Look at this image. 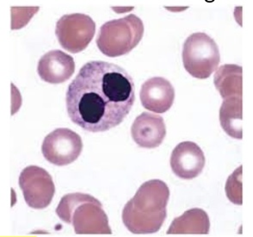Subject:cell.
Here are the masks:
<instances>
[{
  "label": "cell",
  "mask_w": 253,
  "mask_h": 237,
  "mask_svg": "<svg viewBox=\"0 0 253 237\" xmlns=\"http://www.w3.org/2000/svg\"><path fill=\"white\" fill-rule=\"evenodd\" d=\"M134 99V84L128 73L102 60L84 65L66 95L71 120L92 133L110 131L122 124Z\"/></svg>",
  "instance_id": "cell-1"
},
{
  "label": "cell",
  "mask_w": 253,
  "mask_h": 237,
  "mask_svg": "<svg viewBox=\"0 0 253 237\" xmlns=\"http://www.w3.org/2000/svg\"><path fill=\"white\" fill-rule=\"evenodd\" d=\"M170 190L164 181L152 180L140 186L123 211V222L133 234H153L167 218Z\"/></svg>",
  "instance_id": "cell-2"
},
{
  "label": "cell",
  "mask_w": 253,
  "mask_h": 237,
  "mask_svg": "<svg viewBox=\"0 0 253 237\" xmlns=\"http://www.w3.org/2000/svg\"><path fill=\"white\" fill-rule=\"evenodd\" d=\"M56 214L60 220L73 224L76 234H112L100 201L89 194L65 195L57 207Z\"/></svg>",
  "instance_id": "cell-3"
},
{
  "label": "cell",
  "mask_w": 253,
  "mask_h": 237,
  "mask_svg": "<svg viewBox=\"0 0 253 237\" xmlns=\"http://www.w3.org/2000/svg\"><path fill=\"white\" fill-rule=\"evenodd\" d=\"M144 24L136 15H128L103 24L97 36L99 50L108 57H119L129 53L140 44Z\"/></svg>",
  "instance_id": "cell-4"
},
{
  "label": "cell",
  "mask_w": 253,
  "mask_h": 237,
  "mask_svg": "<svg viewBox=\"0 0 253 237\" xmlns=\"http://www.w3.org/2000/svg\"><path fill=\"white\" fill-rule=\"evenodd\" d=\"M220 60L218 45L207 34H192L183 44V66L193 77L200 80L210 78L216 70Z\"/></svg>",
  "instance_id": "cell-5"
},
{
  "label": "cell",
  "mask_w": 253,
  "mask_h": 237,
  "mask_svg": "<svg viewBox=\"0 0 253 237\" xmlns=\"http://www.w3.org/2000/svg\"><path fill=\"white\" fill-rule=\"evenodd\" d=\"M96 31V24L85 14L65 15L57 22V38L61 47L73 53L84 50Z\"/></svg>",
  "instance_id": "cell-6"
},
{
  "label": "cell",
  "mask_w": 253,
  "mask_h": 237,
  "mask_svg": "<svg viewBox=\"0 0 253 237\" xmlns=\"http://www.w3.org/2000/svg\"><path fill=\"white\" fill-rule=\"evenodd\" d=\"M83 149L81 137L74 131L66 128L56 129L45 137L42 151L50 163L63 167L79 158Z\"/></svg>",
  "instance_id": "cell-7"
},
{
  "label": "cell",
  "mask_w": 253,
  "mask_h": 237,
  "mask_svg": "<svg viewBox=\"0 0 253 237\" xmlns=\"http://www.w3.org/2000/svg\"><path fill=\"white\" fill-rule=\"evenodd\" d=\"M19 187L27 204L37 210L47 207L55 193V187L50 174L37 166H30L22 171Z\"/></svg>",
  "instance_id": "cell-8"
},
{
  "label": "cell",
  "mask_w": 253,
  "mask_h": 237,
  "mask_svg": "<svg viewBox=\"0 0 253 237\" xmlns=\"http://www.w3.org/2000/svg\"><path fill=\"white\" fill-rule=\"evenodd\" d=\"M205 156L201 147L193 142H183L174 148L170 156V167L177 177L192 180L203 172Z\"/></svg>",
  "instance_id": "cell-9"
},
{
  "label": "cell",
  "mask_w": 253,
  "mask_h": 237,
  "mask_svg": "<svg viewBox=\"0 0 253 237\" xmlns=\"http://www.w3.org/2000/svg\"><path fill=\"white\" fill-rule=\"evenodd\" d=\"M140 101L144 108L165 113L170 110L175 98V90L170 81L162 77L151 78L141 87Z\"/></svg>",
  "instance_id": "cell-10"
},
{
  "label": "cell",
  "mask_w": 253,
  "mask_h": 237,
  "mask_svg": "<svg viewBox=\"0 0 253 237\" xmlns=\"http://www.w3.org/2000/svg\"><path fill=\"white\" fill-rule=\"evenodd\" d=\"M131 134L133 141L140 147L155 148L163 142L167 135V128L163 117L143 112L133 122Z\"/></svg>",
  "instance_id": "cell-11"
},
{
  "label": "cell",
  "mask_w": 253,
  "mask_h": 237,
  "mask_svg": "<svg viewBox=\"0 0 253 237\" xmlns=\"http://www.w3.org/2000/svg\"><path fill=\"white\" fill-rule=\"evenodd\" d=\"M75 71L74 58L61 50H52L41 58L37 72L42 80L57 85L69 80Z\"/></svg>",
  "instance_id": "cell-12"
},
{
  "label": "cell",
  "mask_w": 253,
  "mask_h": 237,
  "mask_svg": "<svg viewBox=\"0 0 253 237\" xmlns=\"http://www.w3.org/2000/svg\"><path fill=\"white\" fill-rule=\"evenodd\" d=\"M210 229V221L208 214L202 209L195 208L174 219L167 234L208 235Z\"/></svg>",
  "instance_id": "cell-13"
},
{
  "label": "cell",
  "mask_w": 253,
  "mask_h": 237,
  "mask_svg": "<svg viewBox=\"0 0 253 237\" xmlns=\"http://www.w3.org/2000/svg\"><path fill=\"white\" fill-rule=\"evenodd\" d=\"M242 67L226 64L217 69L213 83L224 99L242 97Z\"/></svg>",
  "instance_id": "cell-14"
},
{
  "label": "cell",
  "mask_w": 253,
  "mask_h": 237,
  "mask_svg": "<svg viewBox=\"0 0 253 237\" xmlns=\"http://www.w3.org/2000/svg\"><path fill=\"white\" fill-rule=\"evenodd\" d=\"M220 122L229 137L242 139V97H229L223 101L220 109Z\"/></svg>",
  "instance_id": "cell-15"
},
{
  "label": "cell",
  "mask_w": 253,
  "mask_h": 237,
  "mask_svg": "<svg viewBox=\"0 0 253 237\" xmlns=\"http://www.w3.org/2000/svg\"><path fill=\"white\" fill-rule=\"evenodd\" d=\"M242 166L238 167L227 179L226 184L227 197L233 204H242Z\"/></svg>",
  "instance_id": "cell-16"
}]
</instances>
